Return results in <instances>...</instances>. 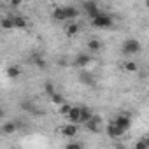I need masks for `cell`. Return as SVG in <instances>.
<instances>
[{
	"label": "cell",
	"instance_id": "1",
	"mask_svg": "<svg viewBox=\"0 0 149 149\" xmlns=\"http://www.w3.org/2000/svg\"><path fill=\"white\" fill-rule=\"evenodd\" d=\"M112 16L111 14H104V13H98L95 18H91V25L95 28H111L112 26Z\"/></svg>",
	"mask_w": 149,
	"mask_h": 149
},
{
	"label": "cell",
	"instance_id": "2",
	"mask_svg": "<svg viewBox=\"0 0 149 149\" xmlns=\"http://www.w3.org/2000/svg\"><path fill=\"white\" fill-rule=\"evenodd\" d=\"M140 49H142V46L137 39H126L123 42V53L125 54H137V53H140Z\"/></svg>",
	"mask_w": 149,
	"mask_h": 149
},
{
	"label": "cell",
	"instance_id": "3",
	"mask_svg": "<svg viewBox=\"0 0 149 149\" xmlns=\"http://www.w3.org/2000/svg\"><path fill=\"white\" fill-rule=\"evenodd\" d=\"M119 130H123V132H126L130 126H132V119L126 116V114H119V116H116V119L112 121Z\"/></svg>",
	"mask_w": 149,
	"mask_h": 149
},
{
	"label": "cell",
	"instance_id": "4",
	"mask_svg": "<svg viewBox=\"0 0 149 149\" xmlns=\"http://www.w3.org/2000/svg\"><path fill=\"white\" fill-rule=\"evenodd\" d=\"M61 135L63 137H67V139H74L77 135V132H79V128H77V125H74V123H67V125H63L61 126Z\"/></svg>",
	"mask_w": 149,
	"mask_h": 149
},
{
	"label": "cell",
	"instance_id": "5",
	"mask_svg": "<svg viewBox=\"0 0 149 149\" xmlns=\"http://www.w3.org/2000/svg\"><path fill=\"white\" fill-rule=\"evenodd\" d=\"M100 125H102V119L98 116H95V114H93V118L88 123H84V126H86L88 132H98L100 130Z\"/></svg>",
	"mask_w": 149,
	"mask_h": 149
},
{
	"label": "cell",
	"instance_id": "6",
	"mask_svg": "<svg viewBox=\"0 0 149 149\" xmlns=\"http://www.w3.org/2000/svg\"><path fill=\"white\" fill-rule=\"evenodd\" d=\"M83 7H84V11H86V14L90 16V18H95L100 11H98V4L97 2H84L83 4Z\"/></svg>",
	"mask_w": 149,
	"mask_h": 149
},
{
	"label": "cell",
	"instance_id": "7",
	"mask_svg": "<svg viewBox=\"0 0 149 149\" xmlns=\"http://www.w3.org/2000/svg\"><path fill=\"white\" fill-rule=\"evenodd\" d=\"M63 14H65V21L67 19H76L79 16V11L74 6H63Z\"/></svg>",
	"mask_w": 149,
	"mask_h": 149
},
{
	"label": "cell",
	"instance_id": "8",
	"mask_svg": "<svg viewBox=\"0 0 149 149\" xmlns=\"http://www.w3.org/2000/svg\"><path fill=\"white\" fill-rule=\"evenodd\" d=\"M107 133H109L112 139H121V137L125 135V132H123V130H119V128H118V126H116L112 121L107 125Z\"/></svg>",
	"mask_w": 149,
	"mask_h": 149
},
{
	"label": "cell",
	"instance_id": "9",
	"mask_svg": "<svg viewBox=\"0 0 149 149\" xmlns=\"http://www.w3.org/2000/svg\"><path fill=\"white\" fill-rule=\"evenodd\" d=\"M68 119H70V123H74V125H79V118H81V107H74L72 105V109H70V112H68V116H67Z\"/></svg>",
	"mask_w": 149,
	"mask_h": 149
},
{
	"label": "cell",
	"instance_id": "10",
	"mask_svg": "<svg viewBox=\"0 0 149 149\" xmlns=\"http://www.w3.org/2000/svg\"><path fill=\"white\" fill-rule=\"evenodd\" d=\"M6 74H7L9 79H16V77L21 76V68H19L18 65H9V67L6 68Z\"/></svg>",
	"mask_w": 149,
	"mask_h": 149
},
{
	"label": "cell",
	"instance_id": "11",
	"mask_svg": "<svg viewBox=\"0 0 149 149\" xmlns=\"http://www.w3.org/2000/svg\"><path fill=\"white\" fill-rule=\"evenodd\" d=\"M79 30H81V26H79V23H68L67 26H65V33L68 35V37H74V35H77L79 33Z\"/></svg>",
	"mask_w": 149,
	"mask_h": 149
},
{
	"label": "cell",
	"instance_id": "12",
	"mask_svg": "<svg viewBox=\"0 0 149 149\" xmlns=\"http://www.w3.org/2000/svg\"><path fill=\"white\" fill-rule=\"evenodd\" d=\"M90 61H91V56L86 54V53H79V54L76 56V65H77V67H86Z\"/></svg>",
	"mask_w": 149,
	"mask_h": 149
},
{
	"label": "cell",
	"instance_id": "13",
	"mask_svg": "<svg viewBox=\"0 0 149 149\" xmlns=\"http://www.w3.org/2000/svg\"><path fill=\"white\" fill-rule=\"evenodd\" d=\"M91 118H93V112H91L88 107H83V105H81V118H79V125H84V123H88Z\"/></svg>",
	"mask_w": 149,
	"mask_h": 149
},
{
	"label": "cell",
	"instance_id": "14",
	"mask_svg": "<svg viewBox=\"0 0 149 149\" xmlns=\"http://www.w3.org/2000/svg\"><path fill=\"white\" fill-rule=\"evenodd\" d=\"M79 79H81V83H83V84H86V86H95V77H93V74L81 72Z\"/></svg>",
	"mask_w": 149,
	"mask_h": 149
},
{
	"label": "cell",
	"instance_id": "15",
	"mask_svg": "<svg viewBox=\"0 0 149 149\" xmlns=\"http://www.w3.org/2000/svg\"><path fill=\"white\" fill-rule=\"evenodd\" d=\"M13 26L14 28H26L28 26V21L23 16H14L13 18Z\"/></svg>",
	"mask_w": 149,
	"mask_h": 149
},
{
	"label": "cell",
	"instance_id": "16",
	"mask_svg": "<svg viewBox=\"0 0 149 149\" xmlns=\"http://www.w3.org/2000/svg\"><path fill=\"white\" fill-rule=\"evenodd\" d=\"M100 47H102V42H100L98 39H91V40H88V49H90L91 53H98Z\"/></svg>",
	"mask_w": 149,
	"mask_h": 149
},
{
	"label": "cell",
	"instance_id": "17",
	"mask_svg": "<svg viewBox=\"0 0 149 149\" xmlns=\"http://www.w3.org/2000/svg\"><path fill=\"white\" fill-rule=\"evenodd\" d=\"M53 18H54L56 21H65V14H63V6H60V7H54V9H53Z\"/></svg>",
	"mask_w": 149,
	"mask_h": 149
},
{
	"label": "cell",
	"instance_id": "18",
	"mask_svg": "<svg viewBox=\"0 0 149 149\" xmlns=\"http://www.w3.org/2000/svg\"><path fill=\"white\" fill-rule=\"evenodd\" d=\"M18 130V126H16V123H13V121H9V123H6L4 126H2V132L4 133H7V135H11V133H14Z\"/></svg>",
	"mask_w": 149,
	"mask_h": 149
},
{
	"label": "cell",
	"instance_id": "19",
	"mask_svg": "<svg viewBox=\"0 0 149 149\" xmlns=\"http://www.w3.org/2000/svg\"><path fill=\"white\" fill-rule=\"evenodd\" d=\"M44 91L51 97V95H54L56 93V90H54V83H51V81H46L44 83Z\"/></svg>",
	"mask_w": 149,
	"mask_h": 149
},
{
	"label": "cell",
	"instance_id": "20",
	"mask_svg": "<svg viewBox=\"0 0 149 149\" xmlns=\"http://www.w3.org/2000/svg\"><path fill=\"white\" fill-rule=\"evenodd\" d=\"M21 109H25L26 112H30V114H32V112L35 111V105H33L30 100H23V102H21Z\"/></svg>",
	"mask_w": 149,
	"mask_h": 149
},
{
	"label": "cell",
	"instance_id": "21",
	"mask_svg": "<svg viewBox=\"0 0 149 149\" xmlns=\"http://www.w3.org/2000/svg\"><path fill=\"white\" fill-rule=\"evenodd\" d=\"M0 26H2L4 30H11V28H14V26H13V18H4L2 21H0Z\"/></svg>",
	"mask_w": 149,
	"mask_h": 149
},
{
	"label": "cell",
	"instance_id": "22",
	"mask_svg": "<svg viewBox=\"0 0 149 149\" xmlns=\"http://www.w3.org/2000/svg\"><path fill=\"white\" fill-rule=\"evenodd\" d=\"M123 68H125L126 72H135V70H139V65H137L135 61H126V63L123 65Z\"/></svg>",
	"mask_w": 149,
	"mask_h": 149
},
{
	"label": "cell",
	"instance_id": "23",
	"mask_svg": "<svg viewBox=\"0 0 149 149\" xmlns=\"http://www.w3.org/2000/svg\"><path fill=\"white\" fill-rule=\"evenodd\" d=\"M32 60H33V63H35L37 67H40V68H44V67H46V61H44V58H42L40 54H33V58H32Z\"/></svg>",
	"mask_w": 149,
	"mask_h": 149
},
{
	"label": "cell",
	"instance_id": "24",
	"mask_svg": "<svg viewBox=\"0 0 149 149\" xmlns=\"http://www.w3.org/2000/svg\"><path fill=\"white\" fill-rule=\"evenodd\" d=\"M70 109H72V105H68V104H61L60 105V109H58V112L61 114V116H68V112H70Z\"/></svg>",
	"mask_w": 149,
	"mask_h": 149
},
{
	"label": "cell",
	"instance_id": "25",
	"mask_svg": "<svg viewBox=\"0 0 149 149\" xmlns=\"http://www.w3.org/2000/svg\"><path fill=\"white\" fill-rule=\"evenodd\" d=\"M51 102H54V104H63L65 100H63V97H61V93H54V95H51Z\"/></svg>",
	"mask_w": 149,
	"mask_h": 149
},
{
	"label": "cell",
	"instance_id": "26",
	"mask_svg": "<svg viewBox=\"0 0 149 149\" xmlns=\"http://www.w3.org/2000/svg\"><path fill=\"white\" fill-rule=\"evenodd\" d=\"M147 147H149L147 139H142V140H139V142L135 144V149H147Z\"/></svg>",
	"mask_w": 149,
	"mask_h": 149
},
{
	"label": "cell",
	"instance_id": "27",
	"mask_svg": "<svg viewBox=\"0 0 149 149\" xmlns=\"http://www.w3.org/2000/svg\"><path fill=\"white\" fill-rule=\"evenodd\" d=\"M65 149H83V144L81 142H68Z\"/></svg>",
	"mask_w": 149,
	"mask_h": 149
},
{
	"label": "cell",
	"instance_id": "28",
	"mask_svg": "<svg viewBox=\"0 0 149 149\" xmlns=\"http://www.w3.org/2000/svg\"><path fill=\"white\" fill-rule=\"evenodd\" d=\"M11 6H13V7H18V6H21V2H18V0H14V2H13Z\"/></svg>",
	"mask_w": 149,
	"mask_h": 149
},
{
	"label": "cell",
	"instance_id": "29",
	"mask_svg": "<svg viewBox=\"0 0 149 149\" xmlns=\"http://www.w3.org/2000/svg\"><path fill=\"white\" fill-rule=\"evenodd\" d=\"M114 149H126V147H125L123 144H116V147H114Z\"/></svg>",
	"mask_w": 149,
	"mask_h": 149
},
{
	"label": "cell",
	"instance_id": "30",
	"mask_svg": "<svg viewBox=\"0 0 149 149\" xmlns=\"http://www.w3.org/2000/svg\"><path fill=\"white\" fill-rule=\"evenodd\" d=\"M2 118H4V109L0 107V119H2Z\"/></svg>",
	"mask_w": 149,
	"mask_h": 149
}]
</instances>
